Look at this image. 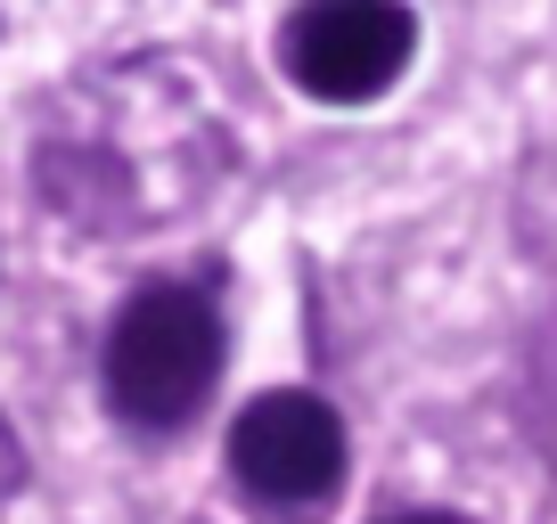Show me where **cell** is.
<instances>
[{
    "label": "cell",
    "mask_w": 557,
    "mask_h": 524,
    "mask_svg": "<svg viewBox=\"0 0 557 524\" xmlns=\"http://www.w3.org/2000/svg\"><path fill=\"white\" fill-rule=\"evenodd\" d=\"M213 369H222V320L197 287L132 296L107 336V394L132 426H181L213 394Z\"/></svg>",
    "instance_id": "obj_1"
},
{
    "label": "cell",
    "mask_w": 557,
    "mask_h": 524,
    "mask_svg": "<svg viewBox=\"0 0 557 524\" xmlns=\"http://www.w3.org/2000/svg\"><path fill=\"white\" fill-rule=\"evenodd\" d=\"M410 9L401 0H304L287 17V74L329 107H361L410 66Z\"/></svg>",
    "instance_id": "obj_2"
},
{
    "label": "cell",
    "mask_w": 557,
    "mask_h": 524,
    "mask_svg": "<svg viewBox=\"0 0 557 524\" xmlns=\"http://www.w3.org/2000/svg\"><path fill=\"white\" fill-rule=\"evenodd\" d=\"M230 467L262 508H312L345 475V426L320 394H262L230 426Z\"/></svg>",
    "instance_id": "obj_3"
},
{
    "label": "cell",
    "mask_w": 557,
    "mask_h": 524,
    "mask_svg": "<svg viewBox=\"0 0 557 524\" xmlns=\"http://www.w3.org/2000/svg\"><path fill=\"white\" fill-rule=\"evenodd\" d=\"M385 524H468V516H443V508H426V516H385Z\"/></svg>",
    "instance_id": "obj_4"
}]
</instances>
